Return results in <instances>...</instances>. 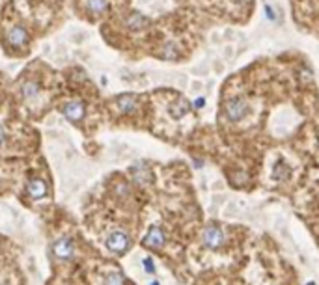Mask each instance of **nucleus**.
Masks as SVG:
<instances>
[{
  "instance_id": "1",
  "label": "nucleus",
  "mask_w": 319,
  "mask_h": 285,
  "mask_svg": "<svg viewBox=\"0 0 319 285\" xmlns=\"http://www.w3.org/2000/svg\"><path fill=\"white\" fill-rule=\"evenodd\" d=\"M224 114H226V117L230 121L237 123V121L245 119V116L248 114V105H246L243 99H230L224 105Z\"/></svg>"
},
{
  "instance_id": "2",
  "label": "nucleus",
  "mask_w": 319,
  "mask_h": 285,
  "mask_svg": "<svg viewBox=\"0 0 319 285\" xmlns=\"http://www.w3.org/2000/svg\"><path fill=\"white\" fill-rule=\"evenodd\" d=\"M28 39H30L28 30H26L22 24H13L10 30L6 32V41L10 43L11 47H15V49L26 47V45H28Z\"/></svg>"
},
{
  "instance_id": "3",
  "label": "nucleus",
  "mask_w": 319,
  "mask_h": 285,
  "mask_svg": "<svg viewBox=\"0 0 319 285\" xmlns=\"http://www.w3.org/2000/svg\"><path fill=\"white\" fill-rule=\"evenodd\" d=\"M62 114H64L69 121H73V123H80L82 117H84V114H86L84 103L79 101V99H73V101H69V103H65V105L62 106Z\"/></svg>"
},
{
  "instance_id": "4",
  "label": "nucleus",
  "mask_w": 319,
  "mask_h": 285,
  "mask_svg": "<svg viewBox=\"0 0 319 285\" xmlns=\"http://www.w3.org/2000/svg\"><path fill=\"white\" fill-rule=\"evenodd\" d=\"M106 248L112 253H123L129 248V237L125 231H112L106 239Z\"/></svg>"
},
{
  "instance_id": "5",
  "label": "nucleus",
  "mask_w": 319,
  "mask_h": 285,
  "mask_svg": "<svg viewBox=\"0 0 319 285\" xmlns=\"http://www.w3.org/2000/svg\"><path fill=\"white\" fill-rule=\"evenodd\" d=\"M164 243H166V237H164V231L160 229L159 226L149 228V231L146 233V237H144V241H142V244H144L146 248H153V250L162 248Z\"/></svg>"
},
{
  "instance_id": "6",
  "label": "nucleus",
  "mask_w": 319,
  "mask_h": 285,
  "mask_svg": "<svg viewBox=\"0 0 319 285\" xmlns=\"http://www.w3.org/2000/svg\"><path fill=\"white\" fill-rule=\"evenodd\" d=\"M53 252L56 255V259H60V261H67V259H71L75 253V244L71 243V239H67V237H62V239H58L53 246Z\"/></svg>"
},
{
  "instance_id": "7",
  "label": "nucleus",
  "mask_w": 319,
  "mask_h": 285,
  "mask_svg": "<svg viewBox=\"0 0 319 285\" xmlns=\"http://www.w3.org/2000/svg\"><path fill=\"white\" fill-rule=\"evenodd\" d=\"M203 244L205 246H209V248H220L224 244V233L220 231V228H217V226H207L205 229H203Z\"/></svg>"
},
{
  "instance_id": "8",
  "label": "nucleus",
  "mask_w": 319,
  "mask_h": 285,
  "mask_svg": "<svg viewBox=\"0 0 319 285\" xmlns=\"http://www.w3.org/2000/svg\"><path fill=\"white\" fill-rule=\"evenodd\" d=\"M26 192H28V196L32 200H41L47 194V185H45L43 179H32L26 185Z\"/></svg>"
},
{
  "instance_id": "9",
  "label": "nucleus",
  "mask_w": 319,
  "mask_h": 285,
  "mask_svg": "<svg viewBox=\"0 0 319 285\" xmlns=\"http://www.w3.org/2000/svg\"><path fill=\"white\" fill-rule=\"evenodd\" d=\"M137 108V97L135 95H123L118 99V110L121 114H131Z\"/></svg>"
},
{
  "instance_id": "10",
  "label": "nucleus",
  "mask_w": 319,
  "mask_h": 285,
  "mask_svg": "<svg viewBox=\"0 0 319 285\" xmlns=\"http://www.w3.org/2000/svg\"><path fill=\"white\" fill-rule=\"evenodd\" d=\"M21 94H22V97H24V101H34V99H38V95H40V84L34 82V80H28V82L22 84Z\"/></svg>"
},
{
  "instance_id": "11",
  "label": "nucleus",
  "mask_w": 319,
  "mask_h": 285,
  "mask_svg": "<svg viewBox=\"0 0 319 285\" xmlns=\"http://www.w3.org/2000/svg\"><path fill=\"white\" fill-rule=\"evenodd\" d=\"M86 10L94 15H101L108 11V0H86Z\"/></svg>"
},
{
  "instance_id": "12",
  "label": "nucleus",
  "mask_w": 319,
  "mask_h": 285,
  "mask_svg": "<svg viewBox=\"0 0 319 285\" xmlns=\"http://www.w3.org/2000/svg\"><path fill=\"white\" fill-rule=\"evenodd\" d=\"M170 110H172V114H174L176 117L185 116V114H187V110H189V103H187V101H183V99H181V101H176V105L172 106Z\"/></svg>"
},
{
  "instance_id": "13",
  "label": "nucleus",
  "mask_w": 319,
  "mask_h": 285,
  "mask_svg": "<svg viewBox=\"0 0 319 285\" xmlns=\"http://www.w3.org/2000/svg\"><path fill=\"white\" fill-rule=\"evenodd\" d=\"M123 276L120 274V272H110V274L105 278V284L103 285H123Z\"/></svg>"
},
{
  "instance_id": "14",
  "label": "nucleus",
  "mask_w": 319,
  "mask_h": 285,
  "mask_svg": "<svg viewBox=\"0 0 319 285\" xmlns=\"http://www.w3.org/2000/svg\"><path fill=\"white\" fill-rule=\"evenodd\" d=\"M287 175H289V168H287L284 162H278L277 166H275V177L277 179H286Z\"/></svg>"
},
{
  "instance_id": "15",
  "label": "nucleus",
  "mask_w": 319,
  "mask_h": 285,
  "mask_svg": "<svg viewBox=\"0 0 319 285\" xmlns=\"http://www.w3.org/2000/svg\"><path fill=\"white\" fill-rule=\"evenodd\" d=\"M144 270H146V272H149V274H153V272H155L153 261H151L149 257H146V259H144Z\"/></svg>"
},
{
  "instance_id": "16",
  "label": "nucleus",
  "mask_w": 319,
  "mask_h": 285,
  "mask_svg": "<svg viewBox=\"0 0 319 285\" xmlns=\"http://www.w3.org/2000/svg\"><path fill=\"white\" fill-rule=\"evenodd\" d=\"M194 105H196V108H202V106L205 105V101H203L202 97H200V99H196V103H194Z\"/></svg>"
},
{
  "instance_id": "17",
  "label": "nucleus",
  "mask_w": 319,
  "mask_h": 285,
  "mask_svg": "<svg viewBox=\"0 0 319 285\" xmlns=\"http://www.w3.org/2000/svg\"><path fill=\"white\" fill-rule=\"evenodd\" d=\"M2 142H4V133L0 131V144H2Z\"/></svg>"
},
{
  "instance_id": "18",
  "label": "nucleus",
  "mask_w": 319,
  "mask_h": 285,
  "mask_svg": "<svg viewBox=\"0 0 319 285\" xmlns=\"http://www.w3.org/2000/svg\"><path fill=\"white\" fill-rule=\"evenodd\" d=\"M151 285H159V284H157V282H153V284H151Z\"/></svg>"
},
{
  "instance_id": "19",
  "label": "nucleus",
  "mask_w": 319,
  "mask_h": 285,
  "mask_svg": "<svg viewBox=\"0 0 319 285\" xmlns=\"http://www.w3.org/2000/svg\"><path fill=\"white\" fill-rule=\"evenodd\" d=\"M308 285H316V284H314V282H310V284H308Z\"/></svg>"
},
{
  "instance_id": "20",
  "label": "nucleus",
  "mask_w": 319,
  "mask_h": 285,
  "mask_svg": "<svg viewBox=\"0 0 319 285\" xmlns=\"http://www.w3.org/2000/svg\"><path fill=\"white\" fill-rule=\"evenodd\" d=\"M2 285H10V284H2Z\"/></svg>"
}]
</instances>
